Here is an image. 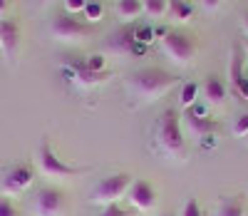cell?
Returning <instances> with one entry per match:
<instances>
[{"instance_id":"6da1fadb","label":"cell","mask_w":248,"mask_h":216,"mask_svg":"<svg viewBox=\"0 0 248 216\" xmlns=\"http://www.w3.org/2000/svg\"><path fill=\"white\" fill-rule=\"evenodd\" d=\"M152 149L164 159L174 162H186L189 159V149H186V137L184 127L179 119V112L174 107H167L152 127Z\"/></svg>"},{"instance_id":"7a4b0ae2","label":"cell","mask_w":248,"mask_h":216,"mask_svg":"<svg viewBox=\"0 0 248 216\" xmlns=\"http://www.w3.org/2000/svg\"><path fill=\"white\" fill-rule=\"evenodd\" d=\"M176 84H179L176 75L161 67H144L127 80V95L132 97L134 107H144L161 100L164 95H169Z\"/></svg>"},{"instance_id":"3957f363","label":"cell","mask_w":248,"mask_h":216,"mask_svg":"<svg viewBox=\"0 0 248 216\" xmlns=\"http://www.w3.org/2000/svg\"><path fill=\"white\" fill-rule=\"evenodd\" d=\"M35 164H37V171L47 179H70V177H79L85 174V171H90L87 166H75V164H67L62 162L55 149H52V142L47 134H43V139H40L37 144V152H35Z\"/></svg>"},{"instance_id":"277c9868","label":"cell","mask_w":248,"mask_h":216,"mask_svg":"<svg viewBox=\"0 0 248 216\" xmlns=\"http://www.w3.org/2000/svg\"><path fill=\"white\" fill-rule=\"evenodd\" d=\"M132 174L127 171H114V174L99 179L92 191H90V201L94 206H109V204H119L122 197H127V191L132 186Z\"/></svg>"},{"instance_id":"5b68a950","label":"cell","mask_w":248,"mask_h":216,"mask_svg":"<svg viewBox=\"0 0 248 216\" xmlns=\"http://www.w3.org/2000/svg\"><path fill=\"white\" fill-rule=\"evenodd\" d=\"M161 50L174 65H179V67H189V65L194 62V55H196L199 45H196V40L189 33L169 30V33H164V37H161Z\"/></svg>"},{"instance_id":"8992f818","label":"cell","mask_w":248,"mask_h":216,"mask_svg":"<svg viewBox=\"0 0 248 216\" xmlns=\"http://www.w3.org/2000/svg\"><path fill=\"white\" fill-rule=\"evenodd\" d=\"M50 35L57 40V42H65V45H75V42H82L92 35V28L87 23L77 20L75 15L70 13H62L57 17H52L50 23Z\"/></svg>"},{"instance_id":"52a82bcc","label":"cell","mask_w":248,"mask_h":216,"mask_svg":"<svg viewBox=\"0 0 248 216\" xmlns=\"http://www.w3.org/2000/svg\"><path fill=\"white\" fill-rule=\"evenodd\" d=\"M32 214L35 216H67V197L65 191L55 186H45L35 194L32 201Z\"/></svg>"},{"instance_id":"ba28073f","label":"cell","mask_w":248,"mask_h":216,"mask_svg":"<svg viewBox=\"0 0 248 216\" xmlns=\"http://www.w3.org/2000/svg\"><path fill=\"white\" fill-rule=\"evenodd\" d=\"M62 72H65V77H67L70 82H75L79 90H92V87H97V84H105V82L112 77L109 70H107V72H92V70L87 67L85 60H82V62H79V60L65 62Z\"/></svg>"},{"instance_id":"9c48e42d","label":"cell","mask_w":248,"mask_h":216,"mask_svg":"<svg viewBox=\"0 0 248 216\" xmlns=\"http://www.w3.org/2000/svg\"><path fill=\"white\" fill-rule=\"evenodd\" d=\"M107 48L112 52H119V55H141L144 52V45H141V37H139V30L134 25H124L122 30L112 33L109 40H107Z\"/></svg>"},{"instance_id":"30bf717a","label":"cell","mask_w":248,"mask_h":216,"mask_svg":"<svg viewBox=\"0 0 248 216\" xmlns=\"http://www.w3.org/2000/svg\"><path fill=\"white\" fill-rule=\"evenodd\" d=\"M35 182V171L30 164H15L5 171L3 177V194L5 197H17V194H23L32 186Z\"/></svg>"},{"instance_id":"8fae6325","label":"cell","mask_w":248,"mask_h":216,"mask_svg":"<svg viewBox=\"0 0 248 216\" xmlns=\"http://www.w3.org/2000/svg\"><path fill=\"white\" fill-rule=\"evenodd\" d=\"M20 37H23V30H20L17 20L0 17V50H3V55H5L8 62H15L17 60Z\"/></svg>"},{"instance_id":"7c38bea8","label":"cell","mask_w":248,"mask_h":216,"mask_svg":"<svg viewBox=\"0 0 248 216\" xmlns=\"http://www.w3.org/2000/svg\"><path fill=\"white\" fill-rule=\"evenodd\" d=\"M127 199L139 211H152L156 206V191L147 179H134L129 191H127Z\"/></svg>"},{"instance_id":"4fadbf2b","label":"cell","mask_w":248,"mask_h":216,"mask_svg":"<svg viewBox=\"0 0 248 216\" xmlns=\"http://www.w3.org/2000/svg\"><path fill=\"white\" fill-rule=\"evenodd\" d=\"M184 129H186L191 137L203 139V137H209V134L216 132V122L209 119V117H199L196 112H189V115L184 117Z\"/></svg>"},{"instance_id":"5bb4252c","label":"cell","mask_w":248,"mask_h":216,"mask_svg":"<svg viewBox=\"0 0 248 216\" xmlns=\"http://www.w3.org/2000/svg\"><path fill=\"white\" fill-rule=\"evenodd\" d=\"M243 65H246V52L241 45H233L231 48V57H229V82H231V87L238 92L241 90V84L246 80L243 75Z\"/></svg>"},{"instance_id":"9a60e30c","label":"cell","mask_w":248,"mask_h":216,"mask_svg":"<svg viewBox=\"0 0 248 216\" xmlns=\"http://www.w3.org/2000/svg\"><path fill=\"white\" fill-rule=\"evenodd\" d=\"M203 97L211 104H223L226 97H229V87H226V82L218 75H209L203 80Z\"/></svg>"},{"instance_id":"2e32d148","label":"cell","mask_w":248,"mask_h":216,"mask_svg":"<svg viewBox=\"0 0 248 216\" xmlns=\"http://www.w3.org/2000/svg\"><path fill=\"white\" fill-rule=\"evenodd\" d=\"M114 13H117V20H119V23L132 25L134 20L144 13V10H141V0H117Z\"/></svg>"},{"instance_id":"e0dca14e","label":"cell","mask_w":248,"mask_h":216,"mask_svg":"<svg viewBox=\"0 0 248 216\" xmlns=\"http://www.w3.org/2000/svg\"><path fill=\"white\" fill-rule=\"evenodd\" d=\"M169 20L176 25H184V23H189V20L194 17V8L186 3V0H169Z\"/></svg>"},{"instance_id":"ac0fdd59","label":"cell","mask_w":248,"mask_h":216,"mask_svg":"<svg viewBox=\"0 0 248 216\" xmlns=\"http://www.w3.org/2000/svg\"><path fill=\"white\" fill-rule=\"evenodd\" d=\"M141 10L147 17L159 20V17H167L169 13V0H141Z\"/></svg>"},{"instance_id":"d6986e66","label":"cell","mask_w":248,"mask_h":216,"mask_svg":"<svg viewBox=\"0 0 248 216\" xmlns=\"http://www.w3.org/2000/svg\"><path fill=\"white\" fill-rule=\"evenodd\" d=\"M216 216H243V204L233 197H226L218 209H216Z\"/></svg>"},{"instance_id":"ffe728a7","label":"cell","mask_w":248,"mask_h":216,"mask_svg":"<svg viewBox=\"0 0 248 216\" xmlns=\"http://www.w3.org/2000/svg\"><path fill=\"white\" fill-rule=\"evenodd\" d=\"M199 97V84L196 82H186L181 87V110H189Z\"/></svg>"},{"instance_id":"44dd1931","label":"cell","mask_w":248,"mask_h":216,"mask_svg":"<svg viewBox=\"0 0 248 216\" xmlns=\"http://www.w3.org/2000/svg\"><path fill=\"white\" fill-rule=\"evenodd\" d=\"M102 15H105V5H102V3H97V0L87 3V8H85V17L90 20V23H99V20H102Z\"/></svg>"},{"instance_id":"7402d4cb","label":"cell","mask_w":248,"mask_h":216,"mask_svg":"<svg viewBox=\"0 0 248 216\" xmlns=\"http://www.w3.org/2000/svg\"><path fill=\"white\" fill-rule=\"evenodd\" d=\"M181 216H203L199 199H194V197L186 199V204H184V209H181Z\"/></svg>"},{"instance_id":"603a6c76","label":"cell","mask_w":248,"mask_h":216,"mask_svg":"<svg viewBox=\"0 0 248 216\" xmlns=\"http://www.w3.org/2000/svg\"><path fill=\"white\" fill-rule=\"evenodd\" d=\"M233 137H238V139H246V137H248V112L236 119V124H233Z\"/></svg>"},{"instance_id":"cb8c5ba5","label":"cell","mask_w":248,"mask_h":216,"mask_svg":"<svg viewBox=\"0 0 248 216\" xmlns=\"http://www.w3.org/2000/svg\"><path fill=\"white\" fill-rule=\"evenodd\" d=\"M87 3H90V0H65V10H67L70 15H77V13H85Z\"/></svg>"},{"instance_id":"d4e9b609","label":"cell","mask_w":248,"mask_h":216,"mask_svg":"<svg viewBox=\"0 0 248 216\" xmlns=\"http://www.w3.org/2000/svg\"><path fill=\"white\" fill-rule=\"evenodd\" d=\"M85 62H87V67H90L92 72H107V70H105V57H102V55H90Z\"/></svg>"},{"instance_id":"484cf974","label":"cell","mask_w":248,"mask_h":216,"mask_svg":"<svg viewBox=\"0 0 248 216\" xmlns=\"http://www.w3.org/2000/svg\"><path fill=\"white\" fill-rule=\"evenodd\" d=\"M0 216H20V211L8 197H0Z\"/></svg>"},{"instance_id":"4316f807","label":"cell","mask_w":248,"mask_h":216,"mask_svg":"<svg viewBox=\"0 0 248 216\" xmlns=\"http://www.w3.org/2000/svg\"><path fill=\"white\" fill-rule=\"evenodd\" d=\"M99 216H127V209H122L119 204H109V206H102Z\"/></svg>"},{"instance_id":"83f0119b","label":"cell","mask_w":248,"mask_h":216,"mask_svg":"<svg viewBox=\"0 0 248 216\" xmlns=\"http://www.w3.org/2000/svg\"><path fill=\"white\" fill-rule=\"evenodd\" d=\"M221 3H223V0H201V5H203V10H209V13L218 10V8H221Z\"/></svg>"},{"instance_id":"f1b7e54d","label":"cell","mask_w":248,"mask_h":216,"mask_svg":"<svg viewBox=\"0 0 248 216\" xmlns=\"http://www.w3.org/2000/svg\"><path fill=\"white\" fill-rule=\"evenodd\" d=\"M241 30H243V35L248 37V10H246L243 17H241Z\"/></svg>"},{"instance_id":"f546056e","label":"cell","mask_w":248,"mask_h":216,"mask_svg":"<svg viewBox=\"0 0 248 216\" xmlns=\"http://www.w3.org/2000/svg\"><path fill=\"white\" fill-rule=\"evenodd\" d=\"M238 95H241V97H246V100H248V77H246V80H243V84H241V90H238Z\"/></svg>"},{"instance_id":"4dcf8cb0","label":"cell","mask_w":248,"mask_h":216,"mask_svg":"<svg viewBox=\"0 0 248 216\" xmlns=\"http://www.w3.org/2000/svg\"><path fill=\"white\" fill-rule=\"evenodd\" d=\"M8 8H10V0H0V17L8 13Z\"/></svg>"},{"instance_id":"1f68e13d","label":"cell","mask_w":248,"mask_h":216,"mask_svg":"<svg viewBox=\"0 0 248 216\" xmlns=\"http://www.w3.org/2000/svg\"><path fill=\"white\" fill-rule=\"evenodd\" d=\"M241 48H243V52H246V62H248V37L243 40V45H241Z\"/></svg>"},{"instance_id":"d6a6232c","label":"cell","mask_w":248,"mask_h":216,"mask_svg":"<svg viewBox=\"0 0 248 216\" xmlns=\"http://www.w3.org/2000/svg\"><path fill=\"white\" fill-rule=\"evenodd\" d=\"M35 3H37V5H45V3H50V0H35Z\"/></svg>"},{"instance_id":"836d02e7","label":"cell","mask_w":248,"mask_h":216,"mask_svg":"<svg viewBox=\"0 0 248 216\" xmlns=\"http://www.w3.org/2000/svg\"><path fill=\"white\" fill-rule=\"evenodd\" d=\"M164 216H176V214H164Z\"/></svg>"},{"instance_id":"e575fe53","label":"cell","mask_w":248,"mask_h":216,"mask_svg":"<svg viewBox=\"0 0 248 216\" xmlns=\"http://www.w3.org/2000/svg\"><path fill=\"white\" fill-rule=\"evenodd\" d=\"M246 142H248V137H246Z\"/></svg>"}]
</instances>
